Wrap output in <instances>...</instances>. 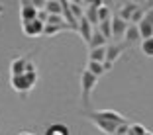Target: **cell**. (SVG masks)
Masks as SVG:
<instances>
[{
    "label": "cell",
    "mask_w": 153,
    "mask_h": 135,
    "mask_svg": "<svg viewBox=\"0 0 153 135\" xmlns=\"http://www.w3.org/2000/svg\"><path fill=\"white\" fill-rule=\"evenodd\" d=\"M96 84H98V78L85 69V71L81 72V104L85 108L90 106V94L94 92Z\"/></svg>",
    "instance_id": "obj_1"
},
{
    "label": "cell",
    "mask_w": 153,
    "mask_h": 135,
    "mask_svg": "<svg viewBox=\"0 0 153 135\" xmlns=\"http://www.w3.org/2000/svg\"><path fill=\"white\" fill-rule=\"evenodd\" d=\"M37 82V72H24L18 77H10V86L20 94H26L36 86Z\"/></svg>",
    "instance_id": "obj_2"
},
{
    "label": "cell",
    "mask_w": 153,
    "mask_h": 135,
    "mask_svg": "<svg viewBox=\"0 0 153 135\" xmlns=\"http://www.w3.org/2000/svg\"><path fill=\"white\" fill-rule=\"evenodd\" d=\"M137 30H140L141 39H147V37H153V6L149 10H145L141 22L137 24Z\"/></svg>",
    "instance_id": "obj_3"
},
{
    "label": "cell",
    "mask_w": 153,
    "mask_h": 135,
    "mask_svg": "<svg viewBox=\"0 0 153 135\" xmlns=\"http://www.w3.org/2000/svg\"><path fill=\"white\" fill-rule=\"evenodd\" d=\"M88 114H92V116H96V117H102V120L114 123V125H124V123H128L126 117L122 116V114H118L116 110H96V112H88Z\"/></svg>",
    "instance_id": "obj_4"
},
{
    "label": "cell",
    "mask_w": 153,
    "mask_h": 135,
    "mask_svg": "<svg viewBox=\"0 0 153 135\" xmlns=\"http://www.w3.org/2000/svg\"><path fill=\"white\" fill-rule=\"evenodd\" d=\"M20 18H22V24L37 20V6L33 2H27V0L20 2Z\"/></svg>",
    "instance_id": "obj_5"
},
{
    "label": "cell",
    "mask_w": 153,
    "mask_h": 135,
    "mask_svg": "<svg viewBox=\"0 0 153 135\" xmlns=\"http://www.w3.org/2000/svg\"><path fill=\"white\" fill-rule=\"evenodd\" d=\"M100 4H102L100 0H94V2H88L86 8H85V20L92 27H96L100 24V20H98V8H100Z\"/></svg>",
    "instance_id": "obj_6"
},
{
    "label": "cell",
    "mask_w": 153,
    "mask_h": 135,
    "mask_svg": "<svg viewBox=\"0 0 153 135\" xmlns=\"http://www.w3.org/2000/svg\"><path fill=\"white\" fill-rule=\"evenodd\" d=\"M45 24H41L39 20H32V22H24L22 24V32L26 33L27 37H39L43 35Z\"/></svg>",
    "instance_id": "obj_7"
},
{
    "label": "cell",
    "mask_w": 153,
    "mask_h": 135,
    "mask_svg": "<svg viewBox=\"0 0 153 135\" xmlns=\"http://www.w3.org/2000/svg\"><path fill=\"white\" fill-rule=\"evenodd\" d=\"M126 47H128L126 41H124V43H108L106 45V61L114 65V61L126 51Z\"/></svg>",
    "instance_id": "obj_8"
},
{
    "label": "cell",
    "mask_w": 153,
    "mask_h": 135,
    "mask_svg": "<svg viewBox=\"0 0 153 135\" xmlns=\"http://www.w3.org/2000/svg\"><path fill=\"white\" fill-rule=\"evenodd\" d=\"M110 24H112V39H122V37H124V33H126V30H128V26H130V24H126L124 20L118 18L116 14L112 16Z\"/></svg>",
    "instance_id": "obj_9"
},
{
    "label": "cell",
    "mask_w": 153,
    "mask_h": 135,
    "mask_svg": "<svg viewBox=\"0 0 153 135\" xmlns=\"http://www.w3.org/2000/svg\"><path fill=\"white\" fill-rule=\"evenodd\" d=\"M137 8H140V4H137V2H126V4H124V6H122V8L116 12V16H118L120 20H124L126 24H130L131 16H134V12H135Z\"/></svg>",
    "instance_id": "obj_10"
},
{
    "label": "cell",
    "mask_w": 153,
    "mask_h": 135,
    "mask_svg": "<svg viewBox=\"0 0 153 135\" xmlns=\"http://www.w3.org/2000/svg\"><path fill=\"white\" fill-rule=\"evenodd\" d=\"M27 61H30V57H16L12 63H10V75H12V77L24 75V72H26V67H27Z\"/></svg>",
    "instance_id": "obj_11"
},
{
    "label": "cell",
    "mask_w": 153,
    "mask_h": 135,
    "mask_svg": "<svg viewBox=\"0 0 153 135\" xmlns=\"http://www.w3.org/2000/svg\"><path fill=\"white\" fill-rule=\"evenodd\" d=\"M92 32H94V27L90 26V24L86 22L85 18L79 20V27H76V33L81 35V39L85 41V43H88V41H90V37H92Z\"/></svg>",
    "instance_id": "obj_12"
},
{
    "label": "cell",
    "mask_w": 153,
    "mask_h": 135,
    "mask_svg": "<svg viewBox=\"0 0 153 135\" xmlns=\"http://www.w3.org/2000/svg\"><path fill=\"white\" fill-rule=\"evenodd\" d=\"M86 45H88V49H98V47H106V45H108V39H106V37H104L102 33H100L98 30L94 27L92 37H90V41Z\"/></svg>",
    "instance_id": "obj_13"
},
{
    "label": "cell",
    "mask_w": 153,
    "mask_h": 135,
    "mask_svg": "<svg viewBox=\"0 0 153 135\" xmlns=\"http://www.w3.org/2000/svg\"><path fill=\"white\" fill-rule=\"evenodd\" d=\"M43 8L49 16H63V2H59V0H47Z\"/></svg>",
    "instance_id": "obj_14"
},
{
    "label": "cell",
    "mask_w": 153,
    "mask_h": 135,
    "mask_svg": "<svg viewBox=\"0 0 153 135\" xmlns=\"http://www.w3.org/2000/svg\"><path fill=\"white\" fill-rule=\"evenodd\" d=\"M45 135H71V131H69V127L65 123H51L45 129Z\"/></svg>",
    "instance_id": "obj_15"
},
{
    "label": "cell",
    "mask_w": 153,
    "mask_h": 135,
    "mask_svg": "<svg viewBox=\"0 0 153 135\" xmlns=\"http://www.w3.org/2000/svg\"><path fill=\"white\" fill-rule=\"evenodd\" d=\"M124 39H126V43H134V41H141V35H140V30H137V26H128L126 33H124Z\"/></svg>",
    "instance_id": "obj_16"
},
{
    "label": "cell",
    "mask_w": 153,
    "mask_h": 135,
    "mask_svg": "<svg viewBox=\"0 0 153 135\" xmlns=\"http://www.w3.org/2000/svg\"><path fill=\"white\" fill-rule=\"evenodd\" d=\"M88 61H94V63H104V61H106V47L88 49Z\"/></svg>",
    "instance_id": "obj_17"
},
{
    "label": "cell",
    "mask_w": 153,
    "mask_h": 135,
    "mask_svg": "<svg viewBox=\"0 0 153 135\" xmlns=\"http://www.w3.org/2000/svg\"><path fill=\"white\" fill-rule=\"evenodd\" d=\"M86 71L88 72H92L96 78H100L104 75V63H94V61H88V65H86Z\"/></svg>",
    "instance_id": "obj_18"
},
{
    "label": "cell",
    "mask_w": 153,
    "mask_h": 135,
    "mask_svg": "<svg viewBox=\"0 0 153 135\" xmlns=\"http://www.w3.org/2000/svg\"><path fill=\"white\" fill-rule=\"evenodd\" d=\"M69 10H71L73 18H75L76 22L85 18V8H82V4H76V2H69Z\"/></svg>",
    "instance_id": "obj_19"
},
{
    "label": "cell",
    "mask_w": 153,
    "mask_h": 135,
    "mask_svg": "<svg viewBox=\"0 0 153 135\" xmlns=\"http://www.w3.org/2000/svg\"><path fill=\"white\" fill-rule=\"evenodd\" d=\"M141 53L145 55V57L153 59V37H147V39H141Z\"/></svg>",
    "instance_id": "obj_20"
},
{
    "label": "cell",
    "mask_w": 153,
    "mask_h": 135,
    "mask_svg": "<svg viewBox=\"0 0 153 135\" xmlns=\"http://www.w3.org/2000/svg\"><path fill=\"white\" fill-rule=\"evenodd\" d=\"M96 30H98L106 39H112V24H110V20L108 22H100L98 26H96Z\"/></svg>",
    "instance_id": "obj_21"
},
{
    "label": "cell",
    "mask_w": 153,
    "mask_h": 135,
    "mask_svg": "<svg viewBox=\"0 0 153 135\" xmlns=\"http://www.w3.org/2000/svg\"><path fill=\"white\" fill-rule=\"evenodd\" d=\"M112 10L108 8L106 4H100V8H98V20L100 22H108V20H112Z\"/></svg>",
    "instance_id": "obj_22"
},
{
    "label": "cell",
    "mask_w": 153,
    "mask_h": 135,
    "mask_svg": "<svg viewBox=\"0 0 153 135\" xmlns=\"http://www.w3.org/2000/svg\"><path fill=\"white\" fill-rule=\"evenodd\" d=\"M65 30H69L67 26H45V30H43V35H47V37H53V35H57L59 32H65Z\"/></svg>",
    "instance_id": "obj_23"
},
{
    "label": "cell",
    "mask_w": 153,
    "mask_h": 135,
    "mask_svg": "<svg viewBox=\"0 0 153 135\" xmlns=\"http://www.w3.org/2000/svg\"><path fill=\"white\" fill-rule=\"evenodd\" d=\"M145 127L141 125V123H131L130 125V131H128V135H145Z\"/></svg>",
    "instance_id": "obj_24"
},
{
    "label": "cell",
    "mask_w": 153,
    "mask_h": 135,
    "mask_svg": "<svg viewBox=\"0 0 153 135\" xmlns=\"http://www.w3.org/2000/svg\"><path fill=\"white\" fill-rule=\"evenodd\" d=\"M47 18H49V14L45 12V10H37V20L41 24H47Z\"/></svg>",
    "instance_id": "obj_25"
},
{
    "label": "cell",
    "mask_w": 153,
    "mask_h": 135,
    "mask_svg": "<svg viewBox=\"0 0 153 135\" xmlns=\"http://www.w3.org/2000/svg\"><path fill=\"white\" fill-rule=\"evenodd\" d=\"M112 67H114L112 63H108V61H104V71H106V72H108V71H112Z\"/></svg>",
    "instance_id": "obj_26"
},
{
    "label": "cell",
    "mask_w": 153,
    "mask_h": 135,
    "mask_svg": "<svg viewBox=\"0 0 153 135\" xmlns=\"http://www.w3.org/2000/svg\"><path fill=\"white\" fill-rule=\"evenodd\" d=\"M18 135H36V133H30V131H20Z\"/></svg>",
    "instance_id": "obj_27"
},
{
    "label": "cell",
    "mask_w": 153,
    "mask_h": 135,
    "mask_svg": "<svg viewBox=\"0 0 153 135\" xmlns=\"http://www.w3.org/2000/svg\"><path fill=\"white\" fill-rule=\"evenodd\" d=\"M2 12H4V6H2V4H0V14H2Z\"/></svg>",
    "instance_id": "obj_28"
},
{
    "label": "cell",
    "mask_w": 153,
    "mask_h": 135,
    "mask_svg": "<svg viewBox=\"0 0 153 135\" xmlns=\"http://www.w3.org/2000/svg\"><path fill=\"white\" fill-rule=\"evenodd\" d=\"M145 135H153V133H151V131H145Z\"/></svg>",
    "instance_id": "obj_29"
}]
</instances>
